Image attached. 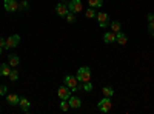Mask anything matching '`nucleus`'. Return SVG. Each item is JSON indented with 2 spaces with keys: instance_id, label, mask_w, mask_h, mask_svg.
Segmentation results:
<instances>
[{
  "instance_id": "nucleus-21",
  "label": "nucleus",
  "mask_w": 154,
  "mask_h": 114,
  "mask_svg": "<svg viewBox=\"0 0 154 114\" xmlns=\"http://www.w3.org/2000/svg\"><path fill=\"white\" fill-rule=\"evenodd\" d=\"M93 88H94V86H93L91 80H89V82H83V83H82V90H83L85 93H91V91H93Z\"/></svg>"
},
{
  "instance_id": "nucleus-19",
  "label": "nucleus",
  "mask_w": 154,
  "mask_h": 114,
  "mask_svg": "<svg viewBox=\"0 0 154 114\" xmlns=\"http://www.w3.org/2000/svg\"><path fill=\"white\" fill-rule=\"evenodd\" d=\"M89 8H102L103 6V0H88Z\"/></svg>"
},
{
  "instance_id": "nucleus-15",
  "label": "nucleus",
  "mask_w": 154,
  "mask_h": 114,
  "mask_svg": "<svg viewBox=\"0 0 154 114\" xmlns=\"http://www.w3.org/2000/svg\"><path fill=\"white\" fill-rule=\"evenodd\" d=\"M103 42H105V43H114V42H116V32L106 31V32L103 34Z\"/></svg>"
},
{
  "instance_id": "nucleus-26",
  "label": "nucleus",
  "mask_w": 154,
  "mask_h": 114,
  "mask_svg": "<svg viewBox=\"0 0 154 114\" xmlns=\"http://www.w3.org/2000/svg\"><path fill=\"white\" fill-rule=\"evenodd\" d=\"M148 34H149V35H152V37H154V20H152V22H149V23H148Z\"/></svg>"
},
{
  "instance_id": "nucleus-22",
  "label": "nucleus",
  "mask_w": 154,
  "mask_h": 114,
  "mask_svg": "<svg viewBox=\"0 0 154 114\" xmlns=\"http://www.w3.org/2000/svg\"><path fill=\"white\" fill-rule=\"evenodd\" d=\"M59 108H60V111H63V112H66L68 109H69V103H68V100H60V103H59Z\"/></svg>"
},
{
  "instance_id": "nucleus-31",
  "label": "nucleus",
  "mask_w": 154,
  "mask_h": 114,
  "mask_svg": "<svg viewBox=\"0 0 154 114\" xmlns=\"http://www.w3.org/2000/svg\"><path fill=\"white\" fill-rule=\"evenodd\" d=\"M0 112H2V108H0Z\"/></svg>"
},
{
  "instance_id": "nucleus-28",
  "label": "nucleus",
  "mask_w": 154,
  "mask_h": 114,
  "mask_svg": "<svg viewBox=\"0 0 154 114\" xmlns=\"http://www.w3.org/2000/svg\"><path fill=\"white\" fill-rule=\"evenodd\" d=\"M5 43H6V39H2V37H0V48H5Z\"/></svg>"
},
{
  "instance_id": "nucleus-4",
  "label": "nucleus",
  "mask_w": 154,
  "mask_h": 114,
  "mask_svg": "<svg viewBox=\"0 0 154 114\" xmlns=\"http://www.w3.org/2000/svg\"><path fill=\"white\" fill-rule=\"evenodd\" d=\"M19 43H20V35L19 34H11L8 39H6V43H5V48L3 49L16 48V46H19Z\"/></svg>"
},
{
  "instance_id": "nucleus-7",
  "label": "nucleus",
  "mask_w": 154,
  "mask_h": 114,
  "mask_svg": "<svg viewBox=\"0 0 154 114\" xmlns=\"http://www.w3.org/2000/svg\"><path fill=\"white\" fill-rule=\"evenodd\" d=\"M3 8L6 12H16L19 11V3L16 0H3Z\"/></svg>"
},
{
  "instance_id": "nucleus-14",
  "label": "nucleus",
  "mask_w": 154,
  "mask_h": 114,
  "mask_svg": "<svg viewBox=\"0 0 154 114\" xmlns=\"http://www.w3.org/2000/svg\"><path fill=\"white\" fill-rule=\"evenodd\" d=\"M8 63H9V66H12V68L19 66V63H20L19 56H16V54H8Z\"/></svg>"
},
{
  "instance_id": "nucleus-27",
  "label": "nucleus",
  "mask_w": 154,
  "mask_h": 114,
  "mask_svg": "<svg viewBox=\"0 0 154 114\" xmlns=\"http://www.w3.org/2000/svg\"><path fill=\"white\" fill-rule=\"evenodd\" d=\"M8 94V86L6 85H0V96H6Z\"/></svg>"
},
{
  "instance_id": "nucleus-12",
  "label": "nucleus",
  "mask_w": 154,
  "mask_h": 114,
  "mask_svg": "<svg viewBox=\"0 0 154 114\" xmlns=\"http://www.w3.org/2000/svg\"><path fill=\"white\" fill-rule=\"evenodd\" d=\"M12 66H9V63H0V77H8L11 72Z\"/></svg>"
},
{
  "instance_id": "nucleus-10",
  "label": "nucleus",
  "mask_w": 154,
  "mask_h": 114,
  "mask_svg": "<svg viewBox=\"0 0 154 114\" xmlns=\"http://www.w3.org/2000/svg\"><path fill=\"white\" fill-rule=\"evenodd\" d=\"M68 103H69V108H72V109H79V108L82 106V100L77 97V96H72V94H71V97L68 99Z\"/></svg>"
},
{
  "instance_id": "nucleus-5",
  "label": "nucleus",
  "mask_w": 154,
  "mask_h": 114,
  "mask_svg": "<svg viewBox=\"0 0 154 114\" xmlns=\"http://www.w3.org/2000/svg\"><path fill=\"white\" fill-rule=\"evenodd\" d=\"M66 5H68L69 12H74V14H77V12H80V11L83 9L82 0H69V2H68Z\"/></svg>"
},
{
  "instance_id": "nucleus-8",
  "label": "nucleus",
  "mask_w": 154,
  "mask_h": 114,
  "mask_svg": "<svg viewBox=\"0 0 154 114\" xmlns=\"http://www.w3.org/2000/svg\"><path fill=\"white\" fill-rule=\"evenodd\" d=\"M96 19L99 20V26L100 28H106L109 25V16L106 14V12H99V14L96 16Z\"/></svg>"
},
{
  "instance_id": "nucleus-1",
  "label": "nucleus",
  "mask_w": 154,
  "mask_h": 114,
  "mask_svg": "<svg viewBox=\"0 0 154 114\" xmlns=\"http://www.w3.org/2000/svg\"><path fill=\"white\" fill-rule=\"evenodd\" d=\"M75 79H77V82H79V83L91 80V69H89V66H80L79 69H77Z\"/></svg>"
},
{
  "instance_id": "nucleus-11",
  "label": "nucleus",
  "mask_w": 154,
  "mask_h": 114,
  "mask_svg": "<svg viewBox=\"0 0 154 114\" xmlns=\"http://www.w3.org/2000/svg\"><path fill=\"white\" fill-rule=\"evenodd\" d=\"M19 102H20V96H17V94H6V103L8 105H11V106H17L19 105Z\"/></svg>"
},
{
  "instance_id": "nucleus-3",
  "label": "nucleus",
  "mask_w": 154,
  "mask_h": 114,
  "mask_svg": "<svg viewBox=\"0 0 154 114\" xmlns=\"http://www.w3.org/2000/svg\"><path fill=\"white\" fill-rule=\"evenodd\" d=\"M111 106H112V102H111V97H106L103 96L100 100H99V103H97V108L102 111V112H109L111 111Z\"/></svg>"
},
{
  "instance_id": "nucleus-9",
  "label": "nucleus",
  "mask_w": 154,
  "mask_h": 114,
  "mask_svg": "<svg viewBox=\"0 0 154 114\" xmlns=\"http://www.w3.org/2000/svg\"><path fill=\"white\" fill-rule=\"evenodd\" d=\"M56 12H57V16H59V17H63V19H65V16L69 12L68 5H66L65 2H60V3H57V6H56Z\"/></svg>"
},
{
  "instance_id": "nucleus-17",
  "label": "nucleus",
  "mask_w": 154,
  "mask_h": 114,
  "mask_svg": "<svg viewBox=\"0 0 154 114\" xmlns=\"http://www.w3.org/2000/svg\"><path fill=\"white\" fill-rule=\"evenodd\" d=\"M109 26H111L112 32H119V31L122 29V23H120L119 20H112V22L109 23Z\"/></svg>"
},
{
  "instance_id": "nucleus-29",
  "label": "nucleus",
  "mask_w": 154,
  "mask_h": 114,
  "mask_svg": "<svg viewBox=\"0 0 154 114\" xmlns=\"http://www.w3.org/2000/svg\"><path fill=\"white\" fill-rule=\"evenodd\" d=\"M152 20H154V14L149 12V14H148V22H152Z\"/></svg>"
},
{
  "instance_id": "nucleus-24",
  "label": "nucleus",
  "mask_w": 154,
  "mask_h": 114,
  "mask_svg": "<svg viewBox=\"0 0 154 114\" xmlns=\"http://www.w3.org/2000/svg\"><path fill=\"white\" fill-rule=\"evenodd\" d=\"M26 9H29V2L23 0L22 3H19V11H26Z\"/></svg>"
},
{
  "instance_id": "nucleus-16",
  "label": "nucleus",
  "mask_w": 154,
  "mask_h": 114,
  "mask_svg": "<svg viewBox=\"0 0 154 114\" xmlns=\"http://www.w3.org/2000/svg\"><path fill=\"white\" fill-rule=\"evenodd\" d=\"M116 42H117L119 45H126L128 37H126L122 31H119V32H116Z\"/></svg>"
},
{
  "instance_id": "nucleus-13",
  "label": "nucleus",
  "mask_w": 154,
  "mask_h": 114,
  "mask_svg": "<svg viewBox=\"0 0 154 114\" xmlns=\"http://www.w3.org/2000/svg\"><path fill=\"white\" fill-rule=\"evenodd\" d=\"M19 106L22 108L23 112H29V106H31V102L26 99V97H20V102H19Z\"/></svg>"
},
{
  "instance_id": "nucleus-2",
  "label": "nucleus",
  "mask_w": 154,
  "mask_h": 114,
  "mask_svg": "<svg viewBox=\"0 0 154 114\" xmlns=\"http://www.w3.org/2000/svg\"><path fill=\"white\" fill-rule=\"evenodd\" d=\"M63 85H66L72 93L82 90V85H79V82H77V79H75V75H69V74L65 75V79H63Z\"/></svg>"
},
{
  "instance_id": "nucleus-30",
  "label": "nucleus",
  "mask_w": 154,
  "mask_h": 114,
  "mask_svg": "<svg viewBox=\"0 0 154 114\" xmlns=\"http://www.w3.org/2000/svg\"><path fill=\"white\" fill-rule=\"evenodd\" d=\"M3 54V48H0V56H2Z\"/></svg>"
},
{
  "instance_id": "nucleus-25",
  "label": "nucleus",
  "mask_w": 154,
  "mask_h": 114,
  "mask_svg": "<svg viewBox=\"0 0 154 114\" xmlns=\"http://www.w3.org/2000/svg\"><path fill=\"white\" fill-rule=\"evenodd\" d=\"M65 20L68 23H74L75 22V14H74V12H68V14L65 16Z\"/></svg>"
},
{
  "instance_id": "nucleus-18",
  "label": "nucleus",
  "mask_w": 154,
  "mask_h": 114,
  "mask_svg": "<svg viewBox=\"0 0 154 114\" xmlns=\"http://www.w3.org/2000/svg\"><path fill=\"white\" fill-rule=\"evenodd\" d=\"M8 77H9V80H11L12 83H16V82L19 80V71H17L16 68H12V69H11V72H9V75H8Z\"/></svg>"
},
{
  "instance_id": "nucleus-20",
  "label": "nucleus",
  "mask_w": 154,
  "mask_h": 114,
  "mask_svg": "<svg viewBox=\"0 0 154 114\" xmlns=\"http://www.w3.org/2000/svg\"><path fill=\"white\" fill-rule=\"evenodd\" d=\"M102 94L106 96V97H112L114 96V90L111 86H103V88H102Z\"/></svg>"
},
{
  "instance_id": "nucleus-23",
  "label": "nucleus",
  "mask_w": 154,
  "mask_h": 114,
  "mask_svg": "<svg viewBox=\"0 0 154 114\" xmlns=\"http://www.w3.org/2000/svg\"><path fill=\"white\" fill-rule=\"evenodd\" d=\"M85 14H86V17H88V19H96V16H97V12L94 11V8H88V9H86V12H85Z\"/></svg>"
},
{
  "instance_id": "nucleus-6",
  "label": "nucleus",
  "mask_w": 154,
  "mask_h": 114,
  "mask_svg": "<svg viewBox=\"0 0 154 114\" xmlns=\"http://www.w3.org/2000/svg\"><path fill=\"white\" fill-rule=\"evenodd\" d=\"M71 94H72V91L69 90V88L66 86V85H62L59 90H57V96H59V99L62 100H68L69 97H71Z\"/></svg>"
}]
</instances>
